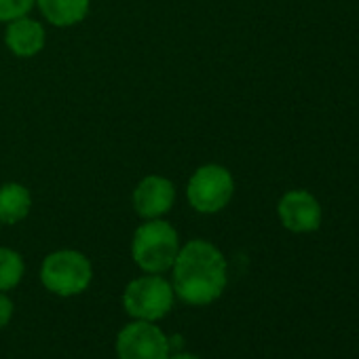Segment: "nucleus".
<instances>
[{"label": "nucleus", "instance_id": "nucleus-1", "mask_svg": "<svg viewBox=\"0 0 359 359\" xmlns=\"http://www.w3.org/2000/svg\"><path fill=\"white\" fill-rule=\"evenodd\" d=\"M171 269L173 294L187 304H212L226 287V260L222 252L205 239H193L180 248Z\"/></svg>", "mask_w": 359, "mask_h": 359}, {"label": "nucleus", "instance_id": "nucleus-2", "mask_svg": "<svg viewBox=\"0 0 359 359\" xmlns=\"http://www.w3.org/2000/svg\"><path fill=\"white\" fill-rule=\"evenodd\" d=\"M177 252H180L177 233L169 222L161 218L144 222L133 233L131 256H133V262L144 273L161 275L169 271L175 262Z\"/></svg>", "mask_w": 359, "mask_h": 359}, {"label": "nucleus", "instance_id": "nucleus-3", "mask_svg": "<svg viewBox=\"0 0 359 359\" xmlns=\"http://www.w3.org/2000/svg\"><path fill=\"white\" fill-rule=\"evenodd\" d=\"M93 279L91 262L85 254L76 250H57L43 260L41 281L43 285L57 296H76L83 294Z\"/></svg>", "mask_w": 359, "mask_h": 359}, {"label": "nucleus", "instance_id": "nucleus-4", "mask_svg": "<svg viewBox=\"0 0 359 359\" xmlns=\"http://www.w3.org/2000/svg\"><path fill=\"white\" fill-rule=\"evenodd\" d=\"M173 298L175 294L171 283L161 275L148 273L129 281L123 294V306L131 319L158 321L171 311Z\"/></svg>", "mask_w": 359, "mask_h": 359}, {"label": "nucleus", "instance_id": "nucleus-5", "mask_svg": "<svg viewBox=\"0 0 359 359\" xmlns=\"http://www.w3.org/2000/svg\"><path fill=\"white\" fill-rule=\"evenodd\" d=\"M235 193V180L231 171L222 165L210 163L199 167L187 187V197L193 210L201 214H216L222 212Z\"/></svg>", "mask_w": 359, "mask_h": 359}, {"label": "nucleus", "instance_id": "nucleus-6", "mask_svg": "<svg viewBox=\"0 0 359 359\" xmlns=\"http://www.w3.org/2000/svg\"><path fill=\"white\" fill-rule=\"evenodd\" d=\"M116 357L118 359H167L169 340L154 321L133 319L116 336Z\"/></svg>", "mask_w": 359, "mask_h": 359}, {"label": "nucleus", "instance_id": "nucleus-7", "mask_svg": "<svg viewBox=\"0 0 359 359\" xmlns=\"http://www.w3.org/2000/svg\"><path fill=\"white\" fill-rule=\"evenodd\" d=\"M277 214L281 224L292 233H315L321 226V218H323L317 197L300 189L287 191L279 199Z\"/></svg>", "mask_w": 359, "mask_h": 359}, {"label": "nucleus", "instance_id": "nucleus-8", "mask_svg": "<svg viewBox=\"0 0 359 359\" xmlns=\"http://www.w3.org/2000/svg\"><path fill=\"white\" fill-rule=\"evenodd\" d=\"M175 201V187L171 180L161 175H148L133 191V210L146 220L165 216Z\"/></svg>", "mask_w": 359, "mask_h": 359}, {"label": "nucleus", "instance_id": "nucleus-9", "mask_svg": "<svg viewBox=\"0 0 359 359\" xmlns=\"http://www.w3.org/2000/svg\"><path fill=\"white\" fill-rule=\"evenodd\" d=\"M45 28L28 15L9 22L5 32V43L18 57H34L45 47Z\"/></svg>", "mask_w": 359, "mask_h": 359}, {"label": "nucleus", "instance_id": "nucleus-10", "mask_svg": "<svg viewBox=\"0 0 359 359\" xmlns=\"http://www.w3.org/2000/svg\"><path fill=\"white\" fill-rule=\"evenodd\" d=\"M45 20L57 28L81 24L89 13V0H36Z\"/></svg>", "mask_w": 359, "mask_h": 359}, {"label": "nucleus", "instance_id": "nucleus-11", "mask_svg": "<svg viewBox=\"0 0 359 359\" xmlns=\"http://www.w3.org/2000/svg\"><path fill=\"white\" fill-rule=\"evenodd\" d=\"M32 208L30 191L18 182H9L0 187V222L18 224L22 222Z\"/></svg>", "mask_w": 359, "mask_h": 359}, {"label": "nucleus", "instance_id": "nucleus-12", "mask_svg": "<svg viewBox=\"0 0 359 359\" xmlns=\"http://www.w3.org/2000/svg\"><path fill=\"white\" fill-rule=\"evenodd\" d=\"M24 258L11 248H0V292H9L18 287L20 281L24 279Z\"/></svg>", "mask_w": 359, "mask_h": 359}, {"label": "nucleus", "instance_id": "nucleus-13", "mask_svg": "<svg viewBox=\"0 0 359 359\" xmlns=\"http://www.w3.org/2000/svg\"><path fill=\"white\" fill-rule=\"evenodd\" d=\"M36 5V0H0V22H13L28 15Z\"/></svg>", "mask_w": 359, "mask_h": 359}, {"label": "nucleus", "instance_id": "nucleus-14", "mask_svg": "<svg viewBox=\"0 0 359 359\" xmlns=\"http://www.w3.org/2000/svg\"><path fill=\"white\" fill-rule=\"evenodd\" d=\"M13 311H15V306H13L11 298H7L5 292H0V330H3L11 321Z\"/></svg>", "mask_w": 359, "mask_h": 359}, {"label": "nucleus", "instance_id": "nucleus-15", "mask_svg": "<svg viewBox=\"0 0 359 359\" xmlns=\"http://www.w3.org/2000/svg\"><path fill=\"white\" fill-rule=\"evenodd\" d=\"M167 359H199V357L191 355V353H177V355H169Z\"/></svg>", "mask_w": 359, "mask_h": 359}]
</instances>
